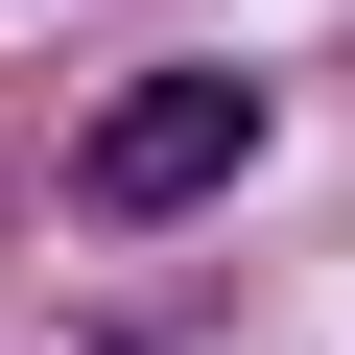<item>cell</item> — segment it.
I'll list each match as a JSON object with an SVG mask.
<instances>
[{
	"instance_id": "6da1fadb",
	"label": "cell",
	"mask_w": 355,
	"mask_h": 355,
	"mask_svg": "<svg viewBox=\"0 0 355 355\" xmlns=\"http://www.w3.org/2000/svg\"><path fill=\"white\" fill-rule=\"evenodd\" d=\"M261 166V71H142V95H95V142H71V190L142 237V214H214Z\"/></svg>"
}]
</instances>
